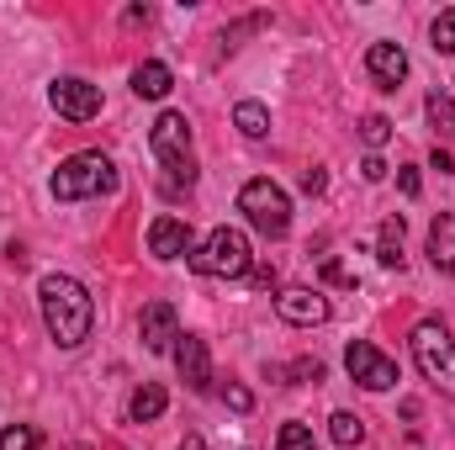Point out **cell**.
Listing matches in <instances>:
<instances>
[{
  "label": "cell",
  "mask_w": 455,
  "mask_h": 450,
  "mask_svg": "<svg viewBox=\"0 0 455 450\" xmlns=\"http://www.w3.org/2000/svg\"><path fill=\"white\" fill-rule=\"evenodd\" d=\"M360 175H365V181H381V175H387V165H381V154H371V159L360 165Z\"/></svg>",
  "instance_id": "30"
},
{
  "label": "cell",
  "mask_w": 455,
  "mask_h": 450,
  "mask_svg": "<svg viewBox=\"0 0 455 450\" xmlns=\"http://www.w3.org/2000/svg\"><path fill=\"white\" fill-rule=\"evenodd\" d=\"M233 122H238L243 138H265V133H270V112H265L259 101H238V107H233Z\"/></svg>",
  "instance_id": "19"
},
{
  "label": "cell",
  "mask_w": 455,
  "mask_h": 450,
  "mask_svg": "<svg viewBox=\"0 0 455 450\" xmlns=\"http://www.w3.org/2000/svg\"><path fill=\"white\" fill-rule=\"evenodd\" d=\"M429 265L435 270H455V213H440L435 223H429Z\"/></svg>",
  "instance_id": "15"
},
{
  "label": "cell",
  "mask_w": 455,
  "mask_h": 450,
  "mask_svg": "<svg viewBox=\"0 0 455 450\" xmlns=\"http://www.w3.org/2000/svg\"><path fill=\"white\" fill-rule=\"evenodd\" d=\"M360 138H365V149H381V143H387V138H392V122H387V117H360Z\"/></svg>",
  "instance_id": "24"
},
{
  "label": "cell",
  "mask_w": 455,
  "mask_h": 450,
  "mask_svg": "<svg viewBox=\"0 0 455 450\" xmlns=\"http://www.w3.org/2000/svg\"><path fill=\"white\" fill-rule=\"evenodd\" d=\"M365 69H371V80H376L381 91H397V85L408 80V53H403V43H371V48H365Z\"/></svg>",
  "instance_id": "11"
},
{
  "label": "cell",
  "mask_w": 455,
  "mask_h": 450,
  "mask_svg": "<svg viewBox=\"0 0 455 450\" xmlns=\"http://www.w3.org/2000/svg\"><path fill=\"white\" fill-rule=\"evenodd\" d=\"M397 186H403V197H419V170L403 165V170H397Z\"/></svg>",
  "instance_id": "25"
},
{
  "label": "cell",
  "mask_w": 455,
  "mask_h": 450,
  "mask_svg": "<svg viewBox=\"0 0 455 450\" xmlns=\"http://www.w3.org/2000/svg\"><path fill=\"white\" fill-rule=\"evenodd\" d=\"M148 149H154V159L164 165V175H170V191H180V186H196L191 122H186L180 112H159V122L148 127Z\"/></svg>",
  "instance_id": "4"
},
{
  "label": "cell",
  "mask_w": 455,
  "mask_h": 450,
  "mask_svg": "<svg viewBox=\"0 0 455 450\" xmlns=\"http://www.w3.org/2000/svg\"><path fill=\"white\" fill-rule=\"evenodd\" d=\"M138 334H143V350H154V355H164V350H175V308L170 302H148L143 308V318H138Z\"/></svg>",
  "instance_id": "13"
},
{
  "label": "cell",
  "mask_w": 455,
  "mask_h": 450,
  "mask_svg": "<svg viewBox=\"0 0 455 450\" xmlns=\"http://www.w3.org/2000/svg\"><path fill=\"white\" fill-rule=\"evenodd\" d=\"M344 366H349V376H355L365 392H387V387H397V360H392V355H381L371 339H349Z\"/></svg>",
  "instance_id": "7"
},
{
  "label": "cell",
  "mask_w": 455,
  "mask_h": 450,
  "mask_svg": "<svg viewBox=\"0 0 455 450\" xmlns=\"http://www.w3.org/2000/svg\"><path fill=\"white\" fill-rule=\"evenodd\" d=\"M275 450H318V440H313V430L307 424H281V435H275Z\"/></svg>",
  "instance_id": "22"
},
{
  "label": "cell",
  "mask_w": 455,
  "mask_h": 450,
  "mask_svg": "<svg viewBox=\"0 0 455 450\" xmlns=\"http://www.w3.org/2000/svg\"><path fill=\"white\" fill-rule=\"evenodd\" d=\"M180 450H207V440H202V435H186V440H180Z\"/></svg>",
  "instance_id": "31"
},
{
  "label": "cell",
  "mask_w": 455,
  "mask_h": 450,
  "mask_svg": "<svg viewBox=\"0 0 455 450\" xmlns=\"http://www.w3.org/2000/svg\"><path fill=\"white\" fill-rule=\"evenodd\" d=\"M376 260L387 265V270H403V218H387L381 223V233H376Z\"/></svg>",
  "instance_id": "16"
},
{
  "label": "cell",
  "mask_w": 455,
  "mask_h": 450,
  "mask_svg": "<svg viewBox=\"0 0 455 450\" xmlns=\"http://www.w3.org/2000/svg\"><path fill=\"white\" fill-rule=\"evenodd\" d=\"M53 197L59 202H85V197H112L116 191V165L101 149H85V154H69L59 170H53Z\"/></svg>",
  "instance_id": "3"
},
{
  "label": "cell",
  "mask_w": 455,
  "mask_h": 450,
  "mask_svg": "<svg viewBox=\"0 0 455 450\" xmlns=\"http://www.w3.org/2000/svg\"><path fill=\"white\" fill-rule=\"evenodd\" d=\"M302 191H307V197H318V191H323V170H318V165H313V170H302Z\"/></svg>",
  "instance_id": "28"
},
{
  "label": "cell",
  "mask_w": 455,
  "mask_h": 450,
  "mask_svg": "<svg viewBox=\"0 0 455 450\" xmlns=\"http://www.w3.org/2000/svg\"><path fill=\"white\" fill-rule=\"evenodd\" d=\"M191 270L212 276V281H243L254 270V249L243 228H212L196 249H191Z\"/></svg>",
  "instance_id": "2"
},
{
  "label": "cell",
  "mask_w": 455,
  "mask_h": 450,
  "mask_svg": "<svg viewBox=\"0 0 455 450\" xmlns=\"http://www.w3.org/2000/svg\"><path fill=\"white\" fill-rule=\"evenodd\" d=\"M424 112H429V122H435V133H440V138H455V96H445V91H429Z\"/></svg>",
  "instance_id": "18"
},
{
  "label": "cell",
  "mask_w": 455,
  "mask_h": 450,
  "mask_svg": "<svg viewBox=\"0 0 455 450\" xmlns=\"http://www.w3.org/2000/svg\"><path fill=\"white\" fill-rule=\"evenodd\" d=\"M329 435H334V446L355 450L360 440H365V424H360L355 414H334V419H329Z\"/></svg>",
  "instance_id": "20"
},
{
  "label": "cell",
  "mask_w": 455,
  "mask_h": 450,
  "mask_svg": "<svg viewBox=\"0 0 455 450\" xmlns=\"http://www.w3.org/2000/svg\"><path fill=\"white\" fill-rule=\"evenodd\" d=\"M170 85H175V75H170V64H159V59H148V64L132 69V96H138V101H164Z\"/></svg>",
  "instance_id": "14"
},
{
  "label": "cell",
  "mask_w": 455,
  "mask_h": 450,
  "mask_svg": "<svg viewBox=\"0 0 455 450\" xmlns=\"http://www.w3.org/2000/svg\"><path fill=\"white\" fill-rule=\"evenodd\" d=\"M175 366H180V382L191 392H207L212 387V355H207V339L180 334L175 339Z\"/></svg>",
  "instance_id": "10"
},
{
  "label": "cell",
  "mask_w": 455,
  "mask_h": 450,
  "mask_svg": "<svg viewBox=\"0 0 455 450\" xmlns=\"http://www.w3.org/2000/svg\"><path fill=\"white\" fill-rule=\"evenodd\" d=\"M249 281H254L259 292H270V286H275V265H254V270H249Z\"/></svg>",
  "instance_id": "26"
},
{
  "label": "cell",
  "mask_w": 455,
  "mask_h": 450,
  "mask_svg": "<svg viewBox=\"0 0 455 450\" xmlns=\"http://www.w3.org/2000/svg\"><path fill=\"white\" fill-rule=\"evenodd\" d=\"M413 360H419L424 382H435L445 398H455V339L440 318H424L413 329Z\"/></svg>",
  "instance_id": "5"
},
{
  "label": "cell",
  "mask_w": 455,
  "mask_h": 450,
  "mask_svg": "<svg viewBox=\"0 0 455 450\" xmlns=\"http://www.w3.org/2000/svg\"><path fill=\"white\" fill-rule=\"evenodd\" d=\"M191 249H196L191 223H180V218H154V228H148V254H154V260H180V254H191Z\"/></svg>",
  "instance_id": "12"
},
{
  "label": "cell",
  "mask_w": 455,
  "mask_h": 450,
  "mask_svg": "<svg viewBox=\"0 0 455 450\" xmlns=\"http://www.w3.org/2000/svg\"><path fill=\"white\" fill-rule=\"evenodd\" d=\"M429 48H435V53H455V5L435 16V27H429Z\"/></svg>",
  "instance_id": "21"
},
{
  "label": "cell",
  "mask_w": 455,
  "mask_h": 450,
  "mask_svg": "<svg viewBox=\"0 0 455 450\" xmlns=\"http://www.w3.org/2000/svg\"><path fill=\"white\" fill-rule=\"evenodd\" d=\"M75 450H85V446H75Z\"/></svg>",
  "instance_id": "32"
},
{
  "label": "cell",
  "mask_w": 455,
  "mask_h": 450,
  "mask_svg": "<svg viewBox=\"0 0 455 450\" xmlns=\"http://www.w3.org/2000/svg\"><path fill=\"white\" fill-rule=\"evenodd\" d=\"M429 165H435L440 175H455V154H445V149H435V154H429Z\"/></svg>",
  "instance_id": "29"
},
{
  "label": "cell",
  "mask_w": 455,
  "mask_h": 450,
  "mask_svg": "<svg viewBox=\"0 0 455 450\" xmlns=\"http://www.w3.org/2000/svg\"><path fill=\"white\" fill-rule=\"evenodd\" d=\"M0 450H43V435H37L32 424H11V430L0 435Z\"/></svg>",
  "instance_id": "23"
},
{
  "label": "cell",
  "mask_w": 455,
  "mask_h": 450,
  "mask_svg": "<svg viewBox=\"0 0 455 450\" xmlns=\"http://www.w3.org/2000/svg\"><path fill=\"white\" fill-rule=\"evenodd\" d=\"M275 313L286 324H297V329H318V324H329V297L313 292V286H281L275 292Z\"/></svg>",
  "instance_id": "9"
},
{
  "label": "cell",
  "mask_w": 455,
  "mask_h": 450,
  "mask_svg": "<svg viewBox=\"0 0 455 450\" xmlns=\"http://www.w3.org/2000/svg\"><path fill=\"white\" fill-rule=\"evenodd\" d=\"M228 408H233V414H249V408H254V398H249L243 387H228Z\"/></svg>",
  "instance_id": "27"
},
{
  "label": "cell",
  "mask_w": 455,
  "mask_h": 450,
  "mask_svg": "<svg viewBox=\"0 0 455 450\" xmlns=\"http://www.w3.org/2000/svg\"><path fill=\"white\" fill-rule=\"evenodd\" d=\"M238 213L259 228L265 238H286V228H291V197H286L275 181L259 175V181H249V186L238 191Z\"/></svg>",
  "instance_id": "6"
},
{
  "label": "cell",
  "mask_w": 455,
  "mask_h": 450,
  "mask_svg": "<svg viewBox=\"0 0 455 450\" xmlns=\"http://www.w3.org/2000/svg\"><path fill=\"white\" fill-rule=\"evenodd\" d=\"M48 101H53V112L69 117V122H91V117L101 112V85H91L80 75H64V80L48 85Z\"/></svg>",
  "instance_id": "8"
},
{
  "label": "cell",
  "mask_w": 455,
  "mask_h": 450,
  "mask_svg": "<svg viewBox=\"0 0 455 450\" xmlns=\"http://www.w3.org/2000/svg\"><path fill=\"white\" fill-rule=\"evenodd\" d=\"M37 302H43V324H48V334L59 350H80L85 339H91V324H96V302H91V292L75 281V276H43V286H37Z\"/></svg>",
  "instance_id": "1"
},
{
  "label": "cell",
  "mask_w": 455,
  "mask_h": 450,
  "mask_svg": "<svg viewBox=\"0 0 455 450\" xmlns=\"http://www.w3.org/2000/svg\"><path fill=\"white\" fill-rule=\"evenodd\" d=\"M164 387H154V382H143L138 392H132V403H127V414H132V424H154L159 414H164Z\"/></svg>",
  "instance_id": "17"
}]
</instances>
